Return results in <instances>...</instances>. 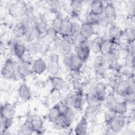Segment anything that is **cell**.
Instances as JSON below:
<instances>
[{"instance_id": "cell-1", "label": "cell", "mask_w": 135, "mask_h": 135, "mask_svg": "<svg viewBox=\"0 0 135 135\" xmlns=\"http://www.w3.org/2000/svg\"><path fill=\"white\" fill-rule=\"evenodd\" d=\"M83 61L76 53L66 56L65 64L72 72H79L82 68Z\"/></svg>"}, {"instance_id": "cell-2", "label": "cell", "mask_w": 135, "mask_h": 135, "mask_svg": "<svg viewBox=\"0 0 135 135\" xmlns=\"http://www.w3.org/2000/svg\"><path fill=\"white\" fill-rule=\"evenodd\" d=\"M16 69L13 60L11 57H7L1 69V75L7 79H13Z\"/></svg>"}, {"instance_id": "cell-3", "label": "cell", "mask_w": 135, "mask_h": 135, "mask_svg": "<svg viewBox=\"0 0 135 135\" xmlns=\"http://www.w3.org/2000/svg\"><path fill=\"white\" fill-rule=\"evenodd\" d=\"M27 11V8L24 4L13 3L8 8L9 14L12 17H17L25 15Z\"/></svg>"}, {"instance_id": "cell-4", "label": "cell", "mask_w": 135, "mask_h": 135, "mask_svg": "<svg viewBox=\"0 0 135 135\" xmlns=\"http://www.w3.org/2000/svg\"><path fill=\"white\" fill-rule=\"evenodd\" d=\"M47 72L51 76H56L60 71L59 57L56 54H52L50 56V59L47 64Z\"/></svg>"}, {"instance_id": "cell-5", "label": "cell", "mask_w": 135, "mask_h": 135, "mask_svg": "<svg viewBox=\"0 0 135 135\" xmlns=\"http://www.w3.org/2000/svg\"><path fill=\"white\" fill-rule=\"evenodd\" d=\"M32 63L27 61L20 60L16 70L23 79L33 74Z\"/></svg>"}, {"instance_id": "cell-6", "label": "cell", "mask_w": 135, "mask_h": 135, "mask_svg": "<svg viewBox=\"0 0 135 135\" xmlns=\"http://www.w3.org/2000/svg\"><path fill=\"white\" fill-rule=\"evenodd\" d=\"M83 92L81 90L78 91L70 96V107L76 110L81 111L83 108Z\"/></svg>"}, {"instance_id": "cell-7", "label": "cell", "mask_w": 135, "mask_h": 135, "mask_svg": "<svg viewBox=\"0 0 135 135\" xmlns=\"http://www.w3.org/2000/svg\"><path fill=\"white\" fill-rule=\"evenodd\" d=\"M1 118L8 120H13L16 113L15 107L10 103L2 104L0 109Z\"/></svg>"}, {"instance_id": "cell-8", "label": "cell", "mask_w": 135, "mask_h": 135, "mask_svg": "<svg viewBox=\"0 0 135 135\" xmlns=\"http://www.w3.org/2000/svg\"><path fill=\"white\" fill-rule=\"evenodd\" d=\"M72 26V22L69 18H62L59 34L62 36L63 38H70Z\"/></svg>"}, {"instance_id": "cell-9", "label": "cell", "mask_w": 135, "mask_h": 135, "mask_svg": "<svg viewBox=\"0 0 135 135\" xmlns=\"http://www.w3.org/2000/svg\"><path fill=\"white\" fill-rule=\"evenodd\" d=\"M85 100L88 107L92 110H97L100 106L102 101L92 92L85 94Z\"/></svg>"}, {"instance_id": "cell-10", "label": "cell", "mask_w": 135, "mask_h": 135, "mask_svg": "<svg viewBox=\"0 0 135 135\" xmlns=\"http://www.w3.org/2000/svg\"><path fill=\"white\" fill-rule=\"evenodd\" d=\"M73 45L70 38H63L59 45V50L60 53L66 56L71 54Z\"/></svg>"}, {"instance_id": "cell-11", "label": "cell", "mask_w": 135, "mask_h": 135, "mask_svg": "<svg viewBox=\"0 0 135 135\" xmlns=\"http://www.w3.org/2000/svg\"><path fill=\"white\" fill-rule=\"evenodd\" d=\"M125 123L126 120L123 115L117 114L109 127L112 131L114 133H118L122 130Z\"/></svg>"}, {"instance_id": "cell-12", "label": "cell", "mask_w": 135, "mask_h": 135, "mask_svg": "<svg viewBox=\"0 0 135 135\" xmlns=\"http://www.w3.org/2000/svg\"><path fill=\"white\" fill-rule=\"evenodd\" d=\"M33 73L41 74L47 70V64L42 58H38L33 62Z\"/></svg>"}, {"instance_id": "cell-13", "label": "cell", "mask_w": 135, "mask_h": 135, "mask_svg": "<svg viewBox=\"0 0 135 135\" xmlns=\"http://www.w3.org/2000/svg\"><path fill=\"white\" fill-rule=\"evenodd\" d=\"M50 81L54 91H60L63 90L66 86V81L62 78L56 76H51Z\"/></svg>"}, {"instance_id": "cell-14", "label": "cell", "mask_w": 135, "mask_h": 135, "mask_svg": "<svg viewBox=\"0 0 135 135\" xmlns=\"http://www.w3.org/2000/svg\"><path fill=\"white\" fill-rule=\"evenodd\" d=\"M88 129V121L85 115L82 117L75 126L74 131L77 135H85Z\"/></svg>"}, {"instance_id": "cell-15", "label": "cell", "mask_w": 135, "mask_h": 135, "mask_svg": "<svg viewBox=\"0 0 135 135\" xmlns=\"http://www.w3.org/2000/svg\"><path fill=\"white\" fill-rule=\"evenodd\" d=\"M62 112L61 107L59 103L53 105L49 111L47 118L50 122L53 123L59 118Z\"/></svg>"}, {"instance_id": "cell-16", "label": "cell", "mask_w": 135, "mask_h": 135, "mask_svg": "<svg viewBox=\"0 0 135 135\" xmlns=\"http://www.w3.org/2000/svg\"><path fill=\"white\" fill-rule=\"evenodd\" d=\"M35 132L34 126L31 119H27L21 126L18 130V134L31 135Z\"/></svg>"}, {"instance_id": "cell-17", "label": "cell", "mask_w": 135, "mask_h": 135, "mask_svg": "<svg viewBox=\"0 0 135 135\" xmlns=\"http://www.w3.org/2000/svg\"><path fill=\"white\" fill-rule=\"evenodd\" d=\"M92 92L103 101L106 97V86L103 82H98L93 87Z\"/></svg>"}, {"instance_id": "cell-18", "label": "cell", "mask_w": 135, "mask_h": 135, "mask_svg": "<svg viewBox=\"0 0 135 135\" xmlns=\"http://www.w3.org/2000/svg\"><path fill=\"white\" fill-rule=\"evenodd\" d=\"M114 43L111 40L104 39L100 45V53L101 55L105 56L112 52L114 49L113 45Z\"/></svg>"}, {"instance_id": "cell-19", "label": "cell", "mask_w": 135, "mask_h": 135, "mask_svg": "<svg viewBox=\"0 0 135 135\" xmlns=\"http://www.w3.org/2000/svg\"><path fill=\"white\" fill-rule=\"evenodd\" d=\"M18 95L22 100L25 102L29 101L31 99L32 95L30 89L25 83H23L20 85Z\"/></svg>"}, {"instance_id": "cell-20", "label": "cell", "mask_w": 135, "mask_h": 135, "mask_svg": "<svg viewBox=\"0 0 135 135\" xmlns=\"http://www.w3.org/2000/svg\"><path fill=\"white\" fill-rule=\"evenodd\" d=\"M34 26L36 32L37 37L40 38L46 37L49 29V28L47 27L46 23L43 21H40L36 22Z\"/></svg>"}, {"instance_id": "cell-21", "label": "cell", "mask_w": 135, "mask_h": 135, "mask_svg": "<svg viewBox=\"0 0 135 135\" xmlns=\"http://www.w3.org/2000/svg\"><path fill=\"white\" fill-rule=\"evenodd\" d=\"M75 53L82 60L83 62H86L89 57L91 49L90 46L86 44L78 49H75Z\"/></svg>"}, {"instance_id": "cell-22", "label": "cell", "mask_w": 135, "mask_h": 135, "mask_svg": "<svg viewBox=\"0 0 135 135\" xmlns=\"http://www.w3.org/2000/svg\"><path fill=\"white\" fill-rule=\"evenodd\" d=\"M103 14L110 20H114L117 17V11L114 4L111 2L106 4L104 8Z\"/></svg>"}, {"instance_id": "cell-23", "label": "cell", "mask_w": 135, "mask_h": 135, "mask_svg": "<svg viewBox=\"0 0 135 135\" xmlns=\"http://www.w3.org/2000/svg\"><path fill=\"white\" fill-rule=\"evenodd\" d=\"M12 52L18 59L21 60L26 53L27 47L23 44L15 41L13 47Z\"/></svg>"}, {"instance_id": "cell-24", "label": "cell", "mask_w": 135, "mask_h": 135, "mask_svg": "<svg viewBox=\"0 0 135 135\" xmlns=\"http://www.w3.org/2000/svg\"><path fill=\"white\" fill-rule=\"evenodd\" d=\"M27 25L23 22L17 23L13 28V34L17 38H21L25 36Z\"/></svg>"}, {"instance_id": "cell-25", "label": "cell", "mask_w": 135, "mask_h": 135, "mask_svg": "<svg viewBox=\"0 0 135 135\" xmlns=\"http://www.w3.org/2000/svg\"><path fill=\"white\" fill-rule=\"evenodd\" d=\"M104 5L102 1H93L90 4V12L100 16L103 14Z\"/></svg>"}, {"instance_id": "cell-26", "label": "cell", "mask_w": 135, "mask_h": 135, "mask_svg": "<svg viewBox=\"0 0 135 135\" xmlns=\"http://www.w3.org/2000/svg\"><path fill=\"white\" fill-rule=\"evenodd\" d=\"M132 86H133V85H132V84L128 81L122 80L119 82L117 89L118 93L120 95L124 96Z\"/></svg>"}, {"instance_id": "cell-27", "label": "cell", "mask_w": 135, "mask_h": 135, "mask_svg": "<svg viewBox=\"0 0 135 135\" xmlns=\"http://www.w3.org/2000/svg\"><path fill=\"white\" fill-rule=\"evenodd\" d=\"M43 50V45L40 42H32L27 47V52L30 55H35L42 52Z\"/></svg>"}, {"instance_id": "cell-28", "label": "cell", "mask_w": 135, "mask_h": 135, "mask_svg": "<svg viewBox=\"0 0 135 135\" xmlns=\"http://www.w3.org/2000/svg\"><path fill=\"white\" fill-rule=\"evenodd\" d=\"M83 5V2L81 1H70L69 4L70 8V13L73 16H77L81 13Z\"/></svg>"}, {"instance_id": "cell-29", "label": "cell", "mask_w": 135, "mask_h": 135, "mask_svg": "<svg viewBox=\"0 0 135 135\" xmlns=\"http://www.w3.org/2000/svg\"><path fill=\"white\" fill-rule=\"evenodd\" d=\"M123 31L120 27L117 26H113L110 30V40L114 43L119 41L123 36Z\"/></svg>"}, {"instance_id": "cell-30", "label": "cell", "mask_w": 135, "mask_h": 135, "mask_svg": "<svg viewBox=\"0 0 135 135\" xmlns=\"http://www.w3.org/2000/svg\"><path fill=\"white\" fill-rule=\"evenodd\" d=\"M80 34L88 41L93 34V26L86 22L82 23L81 25Z\"/></svg>"}, {"instance_id": "cell-31", "label": "cell", "mask_w": 135, "mask_h": 135, "mask_svg": "<svg viewBox=\"0 0 135 135\" xmlns=\"http://www.w3.org/2000/svg\"><path fill=\"white\" fill-rule=\"evenodd\" d=\"M105 56L102 55H97L93 61V66L97 72H101L106 64Z\"/></svg>"}, {"instance_id": "cell-32", "label": "cell", "mask_w": 135, "mask_h": 135, "mask_svg": "<svg viewBox=\"0 0 135 135\" xmlns=\"http://www.w3.org/2000/svg\"><path fill=\"white\" fill-rule=\"evenodd\" d=\"M35 128V132L37 134L43 133V121L38 116L34 115L31 119Z\"/></svg>"}, {"instance_id": "cell-33", "label": "cell", "mask_w": 135, "mask_h": 135, "mask_svg": "<svg viewBox=\"0 0 135 135\" xmlns=\"http://www.w3.org/2000/svg\"><path fill=\"white\" fill-rule=\"evenodd\" d=\"M53 124L54 128L57 130L65 129L69 127L63 112L59 118Z\"/></svg>"}, {"instance_id": "cell-34", "label": "cell", "mask_w": 135, "mask_h": 135, "mask_svg": "<svg viewBox=\"0 0 135 135\" xmlns=\"http://www.w3.org/2000/svg\"><path fill=\"white\" fill-rule=\"evenodd\" d=\"M62 112L65 116L68 126L70 127L74 119L75 115V112L71 107H65Z\"/></svg>"}, {"instance_id": "cell-35", "label": "cell", "mask_w": 135, "mask_h": 135, "mask_svg": "<svg viewBox=\"0 0 135 135\" xmlns=\"http://www.w3.org/2000/svg\"><path fill=\"white\" fill-rule=\"evenodd\" d=\"M118 51L115 49H113L111 53L105 56L107 63L110 65H113L117 63L120 55V53Z\"/></svg>"}, {"instance_id": "cell-36", "label": "cell", "mask_w": 135, "mask_h": 135, "mask_svg": "<svg viewBox=\"0 0 135 135\" xmlns=\"http://www.w3.org/2000/svg\"><path fill=\"white\" fill-rule=\"evenodd\" d=\"M70 40H71L73 46L75 49L88 44V40L85 39L81 34L76 35Z\"/></svg>"}, {"instance_id": "cell-37", "label": "cell", "mask_w": 135, "mask_h": 135, "mask_svg": "<svg viewBox=\"0 0 135 135\" xmlns=\"http://www.w3.org/2000/svg\"><path fill=\"white\" fill-rule=\"evenodd\" d=\"M105 105L108 109L114 110L119 102L115 96L112 93L109 94L105 98Z\"/></svg>"}, {"instance_id": "cell-38", "label": "cell", "mask_w": 135, "mask_h": 135, "mask_svg": "<svg viewBox=\"0 0 135 135\" xmlns=\"http://www.w3.org/2000/svg\"><path fill=\"white\" fill-rule=\"evenodd\" d=\"M123 36L126 38V40L127 43L134 42L135 38V32L134 28L133 27L129 26L128 27L123 33Z\"/></svg>"}, {"instance_id": "cell-39", "label": "cell", "mask_w": 135, "mask_h": 135, "mask_svg": "<svg viewBox=\"0 0 135 135\" xmlns=\"http://www.w3.org/2000/svg\"><path fill=\"white\" fill-rule=\"evenodd\" d=\"M114 110H115L117 114L120 115H124L128 111V105L127 101H119Z\"/></svg>"}, {"instance_id": "cell-40", "label": "cell", "mask_w": 135, "mask_h": 135, "mask_svg": "<svg viewBox=\"0 0 135 135\" xmlns=\"http://www.w3.org/2000/svg\"><path fill=\"white\" fill-rule=\"evenodd\" d=\"M117 115V113L114 110L108 109L104 113V120L105 124L109 126L114 118Z\"/></svg>"}, {"instance_id": "cell-41", "label": "cell", "mask_w": 135, "mask_h": 135, "mask_svg": "<svg viewBox=\"0 0 135 135\" xmlns=\"http://www.w3.org/2000/svg\"><path fill=\"white\" fill-rule=\"evenodd\" d=\"M103 40L104 38L102 37L98 36L92 41L90 47V49L92 50L94 53L98 54L100 53V45Z\"/></svg>"}, {"instance_id": "cell-42", "label": "cell", "mask_w": 135, "mask_h": 135, "mask_svg": "<svg viewBox=\"0 0 135 135\" xmlns=\"http://www.w3.org/2000/svg\"><path fill=\"white\" fill-rule=\"evenodd\" d=\"M48 3L50 11L53 13L56 14L57 15H59L61 9V5L60 2L57 1H49Z\"/></svg>"}, {"instance_id": "cell-43", "label": "cell", "mask_w": 135, "mask_h": 135, "mask_svg": "<svg viewBox=\"0 0 135 135\" xmlns=\"http://www.w3.org/2000/svg\"><path fill=\"white\" fill-rule=\"evenodd\" d=\"M99 16L97 15L90 12L86 14L85 16V22L89 24L92 26L94 25H98L99 22Z\"/></svg>"}, {"instance_id": "cell-44", "label": "cell", "mask_w": 135, "mask_h": 135, "mask_svg": "<svg viewBox=\"0 0 135 135\" xmlns=\"http://www.w3.org/2000/svg\"><path fill=\"white\" fill-rule=\"evenodd\" d=\"M13 123V120H8L1 118V133H5Z\"/></svg>"}, {"instance_id": "cell-45", "label": "cell", "mask_w": 135, "mask_h": 135, "mask_svg": "<svg viewBox=\"0 0 135 135\" xmlns=\"http://www.w3.org/2000/svg\"><path fill=\"white\" fill-rule=\"evenodd\" d=\"M80 30H81V25L76 22H72L70 38H72L76 35L80 34Z\"/></svg>"}, {"instance_id": "cell-46", "label": "cell", "mask_w": 135, "mask_h": 135, "mask_svg": "<svg viewBox=\"0 0 135 135\" xmlns=\"http://www.w3.org/2000/svg\"><path fill=\"white\" fill-rule=\"evenodd\" d=\"M62 19V18L61 17V16L59 14L56 16V17L54 19V20L52 22L51 27L53 28L54 30H55L58 34L59 33V31L60 29Z\"/></svg>"}, {"instance_id": "cell-47", "label": "cell", "mask_w": 135, "mask_h": 135, "mask_svg": "<svg viewBox=\"0 0 135 135\" xmlns=\"http://www.w3.org/2000/svg\"><path fill=\"white\" fill-rule=\"evenodd\" d=\"M127 12L128 15L131 18V20H134L135 13V4L134 2H131V3L128 5L127 7Z\"/></svg>"}, {"instance_id": "cell-48", "label": "cell", "mask_w": 135, "mask_h": 135, "mask_svg": "<svg viewBox=\"0 0 135 135\" xmlns=\"http://www.w3.org/2000/svg\"><path fill=\"white\" fill-rule=\"evenodd\" d=\"M110 21L106 17V16L104 14H102L99 16L98 25H100L104 27H107L110 23Z\"/></svg>"}, {"instance_id": "cell-49", "label": "cell", "mask_w": 135, "mask_h": 135, "mask_svg": "<svg viewBox=\"0 0 135 135\" xmlns=\"http://www.w3.org/2000/svg\"><path fill=\"white\" fill-rule=\"evenodd\" d=\"M57 34H58L57 32L53 28H49L46 37H47L51 41H54L56 38Z\"/></svg>"}, {"instance_id": "cell-50", "label": "cell", "mask_w": 135, "mask_h": 135, "mask_svg": "<svg viewBox=\"0 0 135 135\" xmlns=\"http://www.w3.org/2000/svg\"><path fill=\"white\" fill-rule=\"evenodd\" d=\"M134 56L131 55L130 54H127L126 56V63L130 67H134Z\"/></svg>"}]
</instances>
